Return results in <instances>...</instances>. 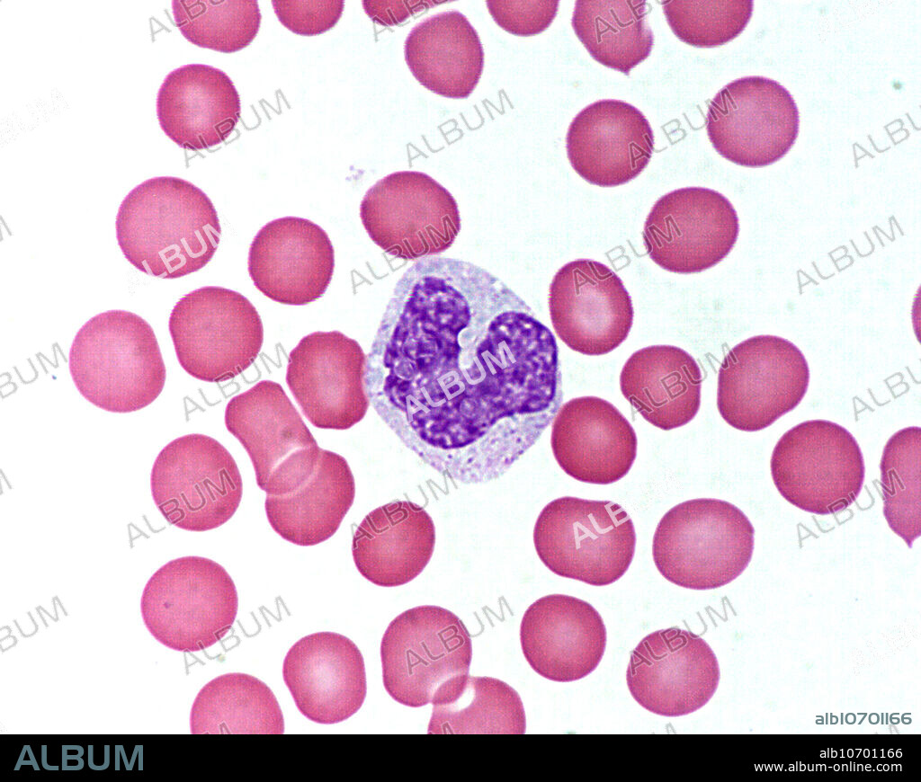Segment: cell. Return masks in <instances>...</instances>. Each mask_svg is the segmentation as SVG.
Wrapping results in <instances>:
<instances>
[{"instance_id": "3", "label": "cell", "mask_w": 921, "mask_h": 782, "mask_svg": "<svg viewBox=\"0 0 921 782\" xmlns=\"http://www.w3.org/2000/svg\"><path fill=\"white\" fill-rule=\"evenodd\" d=\"M68 367L79 393L110 413L137 412L161 394L166 378L150 324L139 315L111 310L89 319L77 332Z\"/></svg>"}, {"instance_id": "13", "label": "cell", "mask_w": 921, "mask_h": 782, "mask_svg": "<svg viewBox=\"0 0 921 782\" xmlns=\"http://www.w3.org/2000/svg\"><path fill=\"white\" fill-rule=\"evenodd\" d=\"M360 217L374 244L410 261L443 253L460 230L453 196L417 171H399L378 181L365 193Z\"/></svg>"}, {"instance_id": "18", "label": "cell", "mask_w": 921, "mask_h": 782, "mask_svg": "<svg viewBox=\"0 0 921 782\" xmlns=\"http://www.w3.org/2000/svg\"><path fill=\"white\" fill-rule=\"evenodd\" d=\"M554 331L571 350L607 354L628 337L633 307L621 278L605 264L578 259L563 265L550 285Z\"/></svg>"}, {"instance_id": "7", "label": "cell", "mask_w": 921, "mask_h": 782, "mask_svg": "<svg viewBox=\"0 0 921 782\" xmlns=\"http://www.w3.org/2000/svg\"><path fill=\"white\" fill-rule=\"evenodd\" d=\"M168 328L181 367L211 383L247 369L264 342L263 323L253 304L239 292L217 286L197 289L179 299Z\"/></svg>"}, {"instance_id": "4", "label": "cell", "mask_w": 921, "mask_h": 782, "mask_svg": "<svg viewBox=\"0 0 921 782\" xmlns=\"http://www.w3.org/2000/svg\"><path fill=\"white\" fill-rule=\"evenodd\" d=\"M755 529L734 504L693 499L671 508L656 529L654 563L670 582L711 590L738 578L749 564Z\"/></svg>"}, {"instance_id": "31", "label": "cell", "mask_w": 921, "mask_h": 782, "mask_svg": "<svg viewBox=\"0 0 921 782\" xmlns=\"http://www.w3.org/2000/svg\"><path fill=\"white\" fill-rule=\"evenodd\" d=\"M643 0H578L572 28L598 63L628 75L654 45Z\"/></svg>"}, {"instance_id": "5", "label": "cell", "mask_w": 921, "mask_h": 782, "mask_svg": "<svg viewBox=\"0 0 921 782\" xmlns=\"http://www.w3.org/2000/svg\"><path fill=\"white\" fill-rule=\"evenodd\" d=\"M238 609L236 585L215 561L196 555L173 559L147 582L140 600L143 622L161 644L199 652L221 640Z\"/></svg>"}, {"instance_id": "29", "label": "cell", "mask_w": 921, "mask_h": 782, "mask_svg": "<svg viewBox=\"0 0 921 782\" xmlns=\"http://www.w3.org/2000/svg\"><path fill=\"white\" fill-rule=\"evenodd\" d=\"M429 734H523L522 699L507 683L491 677L459 675L434 696Z\"/></svg>"}, {"instance_id": "22", "label": "cell", "mask_w": 921, "mask_h": 782, "mask_svg": "<svg viewBox=\"0 0 921 782\" xmlns=\"http://www.w3.org/2000/svg\"><path fill=\"white\" fill-rule=\"evenodd\" d=\"M648 120L635 106L604 99L580 111L566 138L568 161L587 182L614 187L635 179L654 150Z\"/></svg>"}, {"instance_id": "6", "label": "cell", "mask_w": 921, "mask_h": 782, "mask_svg": "<svg viewBox=\"0 0 921 782\" xmlns=\"http://www.w3.org/2000/svg\"><path fill=\"white\" fill-rule=\"evenodd\" d=\"M533 542L541 561L555 574L604 586L630 567L636 534L618 503L565 496L541 510Z\"/></svg>"}, {"instance_id": "14", "label": "cell", "mask_w": 921, "mask_h": 782, "mask_svg": "<svg viewBox=\"0 0 921 782\" xmlns=\"http://www.w3.org/2000/svg\"><path fill=\"white\" fill-rule=\"evenodd\" d=\"M799 111L790 92L758 76L736 79L711 101L706 129L714 149L746 167H763L782 158L799 133Z\"/></svg>"}, {"instance_id": "23", "label": "cell", "mask_w": 921, "mask_h": 782, "mask_svg": "<svg viewBox=\"0 0 921 782\" xmlns=\"http://www.w3.org/2000/svg\"><path fill=\"white\" fill-rule=\"evenodd\" d=\"M550 445L562 470L580 482L609 484L625 476L637 455V436L610 402L573 398L553 419Z\"/></svg>"}, {"instance_id": "10", "label": "cell", "mask_w": 921, "mask_h": 782, "mask_svg": "<svg viewBox=\"0 0 921 782\" xmlns=\"http://www.w3.org/2000/svg\"><path fill=\"white\" fill-rule=\"evenodd\" d=\"M472 644L468 629L453 612L419 606L396 617L380 643L383 685L399 704H431L448 680L468 674Z\"/></svg>"}, {"instance_id": "36", "label": "cell", "mask_w": 921, "mask_h": 782, "mask_svg": "<svg viewBox=\"0 0 921 782\" xmlns=\"http://www.w3.org/2000/svg\"><path fill=\"white\" fill-rule=\"evenodd\" d=\"M272 5L284 27L299 35L313 36L327 31L337 23L344 2L273 0Z\"/></svg>"}, {"instance_id": "30", "label": "cell", "mask_w": 921, "mask_h": 782, "mask_svg": "<svg viewBox=\"0 0 921 782\" xmlns=\"http://www.w3.org/2000/svg\"><path fill=\"white\" fill-rule=\"evenodd\" d=\"M192 734L284 733L280 705L259 679L240 672L220 675L197 694L190 713Z\"/></svg>"}, {"instance_id": "21", "label": "cell", "mask_w": 921, "mask_h": 782, "mask_svg": "<svg viewBox=\"0 0 921 782\" xmlns=\"http://www.w3.org/2000/svg\"><path fill=\"white\" fill-rule=\"evenodd\" d=\"M520 641L534 671L550 680L570 682L598 666L606 646V628L588 602L550 594L538 599L524 612Z\"/></svg>"}, {"instance_id": "15", "label": "cell", "mask_w": 921, "mask_h": 782, "mask_svg": "<svg viewBox=\"0 0 921 782\" xmlns=\"http://www.w3.org/2000/svg\"><path fill=\"white\" fill-rule=\"evenodd\" d=\"M739 232L738 214L721 193L686 187L660 197L643 227V243L650 259L679 274L697 273L721 262L732 250Z\"/></svg>"}, {"instance_id": "9", "label": "cell", "mask_w": 921, "mask_h": 782, "mask_svg": "<svg viewBox=\"0 0 921 782\" xmlns=\"http://www.w3.org/2000/svg\"><path fill=\"white\" fill-rule=\"evenodd\" d=\"M780 494L793 506L818 515L834 514L860 494L865 467L860 446L845 427L809 420L788 430L771 458Z\"/></svg>"}, {"instance_id": "1", "label": "cell", "mask_w": 921, "mask_h": 782, "mask_svg": "<svg viewBox=\"0 0 921 782\" xmlns=\"http://www.w3.org/2000/svg\"><path fill=\"white\" fill-rule=\"evenodd\" d=\"M364 387L408 449L464 484L507 472L562 400L555 336L525 301L474 263L434 256L396 284Z\"/></svg>"}, {"instance_id": "2", "label": "cell", "mask_w": 921, "mask_h": 782, "mask_svg": "<svg viewBox=\"0 0 921 782\" xmlns=\"http://www.w3.org/2000/svg\"><path fill=\"white\" fill-rule=\"evenodd\" d=\"M116 237L139 271L176 279L203 268L213 257L221 227L209 197L192 182L172 176L148 179L124 198Z\"/></svg>"}, {"instance_id": "35", "label": "cell", "mask_w": 921, "mask_h": 782, "mask_svg": "<svg viewBox=\"0 0 921 782\" xmlns=\"http://www.w3.org/2000/svg\"><path fill=\"white\" fill-rule=\"evenodd\" d=\"M489 13L498 26L517 36H532L553 22L559 1H487Z\"/></svg>"}, {"instance_id": "8", "label": "cell", "mask_w": 921, "mask_h": 782, "mask_svg": "<svg viewBox=\"0 0 921 782\" xmlns=\"http://www.w3.org/2000/svg\"><path fill=\"white\" fill-rule=\"evenodd\" d=\"M150 489L169 524L202 532L232 518L242 499L243 483L235 459L223 445L192 433L172 440L159 452L151 470Z\"/></svg>"}, {"instance_id": "19", "label": "cell", "mask_w": 921, "mask_h": 782, "mask_svg": "<svg viewBox=\"0 0 921 782\" xmlns=\"http://www.w3.org/2000/svg\"><path fill=\"white\" fill-rule=\"evenodd\" d=\"M334 269L335 252L326 232L302 218L267 223L248 253V272L255 288L284 305L302 306L321 298Z\"/></svg>"}, {"instance_id": "25", "label": "cell", "mask_w": 921, "mask_h": 782, "mask_svg": "<svg viewBox=\"0 0 921 782\" xmlns=\"http://www.w3.org/2000/svg\"><path fill=\"white\" fill-rule=\"evenodd\" d=\"M435 545L431 516L410 501H396L368 513L353 537L359 573L382 587L406 584L429 563Z\"/></svg>"}, {"instance_id": "33", "label": "cell", "mask_w": 921, "mask_h": 782, "mask_svg": "<svg viewBox=\"0 0 921 782\" xmlns=\"http://www.w3.org/2000/svg\"><path fill=\"white\" fill-rule=\"evenodd\" d=\"M172 9L175 24L188 41L223 53L248 46L261 23L255 0H174Z\"/></svg>"}, {"instance_id": "20", "label": "cell", "mask_w": 921, "mask_h": 782, "mask_svg": "<svg viewBox=\"0 0 921 782\" xmlns=\"http://www.w3.org/2000/svg\"><path fill=\"white\" fill-rule=\"evenodd\" d=\"M282 676L299 711L317 724L348 719L366 697L362 654L352 640L334 632L296 642L284 658Z\"/></svg>"}, {"instance_id": "37", "label": "cell", "mask_w": 921, "mask_h": 782, "mask_svg": "<svg viewBox=\"0 0 921 782\" xmlns=\"http://www.w3.org/2000/svg\"><path fill=\"white\" fill-rule=\"evenodd\" d=\"M440 4L432 1H362L368 16L375 22L393 26L425 8Z\"/></svg>"}, {"instance_id": "27", "label": "cell", "mask_w": 921, "mask_h": 782, "mask_svg": "<svg viewBox=\"0 0 921 782\" xmlns=\"http://www.w3.org/2000/svg\"><path fill=\"white\" fill-rule=\"evenodd\" d=\"M354 496V478L346 459L322 449L310 476L286 493L266 494L264 509L271 527L283 539L311 547L335 535Z\"/></svg>"}, {"instance_id": "16", "label": "cell", "mask_w": 921, "mask_h": 782, "mask_svg": "<svg viewBox=\"0 0 921 782\" xmlns=\"http://www.w3.org/2000/svg\"><path fill=\"white\" fill-rule=\"evenodd\" d=\"M720 676L717 657L702 637L670 627L639 643L631 653L626 680L642 707L659 715L680 716L709 702Z\"/></svg>"}, {"instance_id": "28", "label": "cell", "mask_w": 921, "mask_h": 782, "mask_svg": "<svg viewBox=\"0 0 921 782\" xmlns=\"http://www.w3.org/2000/svg\"><path fill=\"white\" fill-rule=\"evenodd\" d=\"M404 52L420 84L444 97L467 98L482 75L479 37L458 11L439 13L416 24L406 39Z\"/></svg>"}, {"instance_id": "17", "label": "cell", "mask_w": 921, "mask_h": 782, "mask_svg": "<svg viewBox=\"0 0 921 782\" xmlns=\"http://www.w3.org/2000/svg\"><path fill=\"white\" fill-rule=\"evenodd\" d=\"M366 356L341 332H315L290 352L286 382L307 419L320 429L347 430L366 414Z\"/></svg>"}, {"instance_id": "26", "label": "cell", "mask_w": 921, "mask_h": 782, "mask_svg": "<svg viewBox=\"0 0 921 782\" xmlns=\"http://www.w3.org/2000/svg\"><path fill=\"white\" fill-rule=\"evenodd\" d=\"M702 372L696 360L673 345H652L630 355L620 375L626 400L652 425L669 431L697 414Z\"/></svg>"}, {"instance_id": "32", "label": "cell", "mask_w": 921, "mask_h": 782, "mask_svg": "<svg viewBox=\"0 0 921 782\" xmlns=\"http://www.w3.org/2000/svg\"><path fill=\"white\" fill-rule=\"evenodd\" d=\"M883 515L890 529L911 548L921 535V429L906 427L884 446L881 464Z\"/></svg>"}, {"instance_id": "11", "label": "cell", "mask_w": 921, "mask_h": 782, "mask_svg": "<svg viewBox=\"0 0 921 782\" xmlns=\"http://www.w3.org/2000/svg\"><path fill=\"white\" fill-rule=\"evenodd\" d=\"M809 369L801 351L775 335H756L734 346L718 375L717 407L731 427L757 431L803 399Z\"/></svg>"}, {"instance_id": "24", "label": "cell", "mask_w": 921, "mask_h": 782, "mask_svg": "<svg viewBox=\"0 0 921 782\" xmlns=\"http://www.w3.org/2000/svg\"><path fill=\"white\" fill-rule=\"evenodd\" d=\"M240 111V98L228 76L203 64H189L170 72L156 97L162 130L190 150L224 142L237 124Z\"/></svg>"}, {"instance_id": "12", "label": "cell", "mask_w": 921, "mask_h": 782, "mask_svg": "<svg viewBox=\"0 0 921 782\" xmlns=\"http://www.w3.org/2000/svg\"><path fill=\"white\" fill-rule=\"evenodd\" d=\"M225 424L250 457L266 494L294 490L318 462L322 449L279 383L262 380L232 397Z\"/></svg>"}, {"instance_id": "34", "label": "cell", "mask_w": 921, "mask_h": 782, "mask_svg": "<svg viewBox=\"0 0 921 782\" xmlns=\"http://www.w3.org/2000/svg\"><path fill=\"white\" fill-rule=\"evenodd\" d=\"M666 22L683 42L698 48L721 46L738 37L751 19V0L683 1L662 3Z\"/></svg>"}]
</instances>
